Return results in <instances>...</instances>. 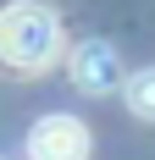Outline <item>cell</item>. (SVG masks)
Masks as SVG:
<instances>
[{
  "label": "cell",
  "instance_id": "obj_1",
  "mask_svg": "<svg viewBox=\"0 0 155 160\" xmlns=\"http://www.w3.org/2000/svg\"><path fill=\"white\" fill-rule=\"evenodd\" d=\"M61 17L45 0H17L0 11V66L17 78H39L61 61Z\"/></svg>",
  "mask_w": 155,
  "mask_h": 160
},
{
  "label": "cell",
  "instance_id": "obj_2",
  "mask_svg": "<svg viewBox=\"0 0 155 160\" xmlns=\"http://www.w3.org/2000/svg\"><path fill=\"white\" fill-rule=\"evenodd\" d=\"M67 72H72V88H78V94H116V88L127 83L122 55H116L105 39H83V44H72Z\"/></svg>",
  "mask_w": 155,
  "mask_h": 160
},
{
  "label": "cell",
  "instance_id": "obj_3",
  "mask_svg": "<svg viewBox=\"0 0 155 160\" xmlns=\"http://www.w3.org/2000/svg\"><path fill=\"white\" fill-rule=\"evenodd\" d=\"M89 127L78 116L56 111V116H39L28 127V160H89Z\"/></svg>",
  "mask_w": 155,
  "mask_h": 160
},
{
  "label": "cell",
  "instance_id": "obj_4",
  "mask_svg": "<svg viewBox=\"0 0 155 160\" xmlns=\"http://www.w3.org/2000/svg\"><path fill=\"white\" fill-rule=\"evenodd\" d=\"M122 99H127V111L139 122H155V66H144V72H133L122 83Z\"/></svg>",
  "mask_w": 155,
  "mask_h": 160
}]
</instances>
